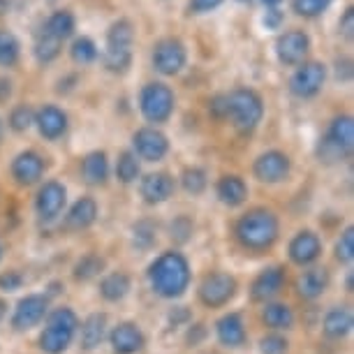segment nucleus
<instances>
[{"instance_id": "43", "label": "nucleus", "mask_w": 354, "mask_h": 354, "mask_svg": "<svg viewBox=\"0 0 354 354\" xmlns=\"http://www.w3.org/2000/svg\"><path fill=\"white\" fill-rule=\"evenodd\" d=\"M259 352L262 354H287L290 352V340L280 333H269L259 340Z\"/></svg>"}, {"instance_id": "37", "label": "nucleus", "mask_w": 354, "mask_h": 354, "mask_svg": "<svg viewBox=\"0 0 354 354\" xmlns=\"http://www.w3.org/2000/svg\"><path fill=\"white\" fill-rule=\"evenodd\" d=\"M142 174V167H139V158L132 151H123L118 153L116 158V178L125 185L135 183Z\"/></svg>"}, {"instance_id": "46", "label": "nucleus", "mask_w": 354, "mask_h": 354, "mask_svg": "<svg viewBox=\"0 0 354 354\" xmlns=\"http://www.w3.org/2000/svg\"><path fill=\"white\" fill-rule=\"evenodd\" d=\"M225 0H188V12L190 15H211V12H216L220 5H223Z\"/></svg>"}, {"instance_id": "44", "label": "nucleus", "mask_w": 354, "mask_h": 354, "mask_svg": "<svg viewBox=\"0 0 354 354\" xmlns=\"http://www.w3.org/2000/svg\"><path fill=\"white\" fill-rule=\"evenodd\" d=\"M192 230H195V225H192V220H190L188 216H178V218L171 223V227H169L171 239H174V241H178V243L190 241Z\"/></svg>"}, {"instance_id": "11", "label": "nucleus", "mask_w": 354, "mask_h": 354, "mask_svg": "<svg viewBox=\"0 0 354 354\" xmlns=\"http://www.w3.org/2000/svg\"><path fill=\"white\" fill-rule=\"evenodd\" d=\"M132 153L144 162H160L169 153V139L153 125H144L132 135Z\"/></svg>"}, {"instance_id": "45", "label": "nucleus", "mask_w": 354, "mask_h": 354, "mask_svg": "<svg viewBox=\"0 0 354 354\" xmlns=\"http://www.w3.org/2000/svg\"><path fill=\"white\" fill-rule=\"evenodd\" d=\"M259 24H262L264 30H280L285 26V12L280 8H273V10H264L262 19H259Z\"/></svg>"}, {"instance_id": "31", "label": "nucleus", "mask_w": 354, "mask_h": 354, "mask_svg": "<svg viewBox=\"0 0 354 354\" xmlns=\"http://www.w3.org/2000/svg\"><path fill=\"white\" fill-rule=\"evenodd\" d=\"M61 53H63V42L53 39L49 32H44L42 28L35 32V42H32V56H35V61L39 65L53 63L58 56H61Z\"/></svg>"}, {"instance_id": "54", "label": "nucleus", "mask_w": 354, "mask_h": 354, "mask_svg": "<svg viewBox=\"0 0 354 354\" xmlns=\"http://www.w3.org/2000/svg\"><path fill=\"white\" fill-rule=\"evenodd\" d=\"M0 259H3V245H0Z\"/></svg>"}, {"instance_id": "39", "label": "nucleus", "mask_w": 354, "mask_h": 354, "mask_svg": "<svg viewBox=\"0 0 354 354\" xmlns=\"http://www.w3.org/2000/svg\"><path fill=\"white\" fill-rule=\"evenodd\" d=\"M181 185L188 195H202L209 188V174L202 167H185L181 174Z\"/></svg>"}, {"instance_id": "47", "label": "nucleus", "mask_w": 354, "mask_h": 354, "mask_svg": "<svg viewBox=\"0 0 354 354\" xmlns=\"http://www.w3.org/2000/svg\"><path fill=\"white\" fill-rule=\"evenodd\" d=\"M21 285H24V276L17 269L0 273V290L3 292H17L21 290Z\"/></svg>"}, {"instance_id": "15", "label": "nucleus", "mask_w": 354, "mask_h": 354, "mask_svg": "<svg viewBox=\"0 0 354 354\" xmlns=\"http://www.w3.org/2000/svg\"><path fill=\"white\" fill-rule=\"evenodd\" d=\"M44 169H46L44 158L32 149L17 153L10 165L12 178H15L19 185H35L39 178L44 176Z\"/></svg>"}, {"instance_id": "5", "label": "nucleus", "mask_w": 354, "mask_h": 354, "mask_svg": "<svg viewBox=\"0 0 354 354\" xmlns=\"http://www.w3.org/2000/svg\"><path fill=\"white\" fill-rule=\"evenodd\" d=\"M176 109V95H174L171 86L165 82H149L139 91V111H142L144 121L156 125L167 123L174 116Z\"/></svg>"}, {"instance_id": "42", "label": "nucleus", "mask_w": 354, "mask_h": 354, "mask_svg": "<svg viewBox=\"0 0 354 354\" xmlns=\"http://www.w3.org/2000/svg\"><path fill=\"white\" fill-rule=\"evenodd\" d=\"M336 259L340 264H352V259H354V230L352 227H347L336 241Z\"/></svg>"}, {"instance_id": "2", "label": "nucleus", "mask_w": 354, "mask_h": 354, "mask_svg": "<svg viewBox=\"0 0 354 354\" xmlns=\"http://www.w3.org/2000/svg\"><path fill=\"white\" fill-rule=\"evenodd\" d=\"M234 234H236V241L241 243L245 250L262 252V250H269L271 245L278 241L280 223L273 211L252 209L236 220Z\"/></svg>"}, {"instance_id": "52", "label": "nucleus", "mask_w": 354, "mask_h": 354, "mask_svg": "<svg viewBox=\"0 0 354 354\" xmlns=\"http://www.w3.org/2000/svg\"><path fill=\"white\" fill-rule=\"evenodd\" d=\"M5 135V123H3V118H0V139H3Z\"/></svg>"}, {"instance_id": "36", "label": "nucleus", "mask_w": 354, "mask_h": 354, "mask_svg": "<svg viewBox=\"0 0 354 354\" xmlns=\"http://www.w3.org/2000/svg\"><path fill=\"white\" fill-rule=\"evenodd\" d=\"M102 271H104V257L95 255V252H88V255H84L75 264L72 276H75V280H79V283H88V280L97 278Z\"/></svg>"}, {"instance_id": "14", "label": "nucleus", "mask_w": 354, "mask_h": 354, "mask_svg": "<svg viewBox=\"0 0 354 354\" xmlns=\"http://www.w3.org/2000/svg\"><path fill=\"white\" fill-rule=\"evenodd\" d=\"M35 128L39 137H44L46 142H58L65 137V132L70 128V118L61 106L56 104H42L35 111Z\"/></svg>"}, {"instance_id": "22", "label": "nucleus", "mask_w": 354, "mask_h": 354, "mask_svg": "<svg viewBox=\"0 0 354 354\" xmlns=\"http://www.w3.org/2000/svg\"><path fill=\"white\" fill-rule=\"evenodd\" d=\"M216 336L225 347H241L248 340V331H245L243 317L239 313H227L218 319Z\"/></svg>"}, {"instance_id": "9", "label": "nucleus", "mask_w": 354, "mask_h": 354, "mask_svg": "<svg viewBox=\"0 0 354 354\" xmlns=\"http://www.w3.org/2000/svg\"><path fill=\"white\" fill-rule=\"evenodd\" d=\"M310 49H313V39L308 32L301 28L285 30L283 35H278L276 39V58L285 68H297V65L306 63Z\"/></svg>"}, {"instance_id": "49", "label": "nucleus", "mask_w": 354, "mask_h": 354, "mask_svg": "<svg viewBox=\"0 0 354 354\" xmlns=\"http://www.w3.org/2000/svg\"><path fill=\"white\" fill-rule=\"evenodd\" d=\"M15 95V82L10 77H0V104H8Z\"/></svg>"}, {"instance_id": "19", "label": "nucleus", "mask_w": 354, "mask_h": 354, "mask_svg": "<svg viewBox=\"0 0 354 354\" xmlns=\"http://www.w3.org/2000/svg\"><path fill=\"white\" fill-rule=\"evenodd\" d=\"M146 336L135 322L116 324L109 333V345L113 354H137L144 347Z\"/></svg>"}, {"instance_id": "13", "label": "nucleus", "mask_w": 354, "mask_h": 354, "mask_svg": "<svg viewBox=\"0 0 354 354\" xmlns=\"http://www.w3.org/2000/svg\"><path fill=\"white\" fill-rule=\"evenodd\" d=\"M65 204H68V188L58 181H46L35 195V213L44 223H51L61 216Z\"/></svg>"}, {"instance_id": "50", "label": "nucleus", "mask_w": 354, "mask_h": 354, "mask_svg": "<svg viewBox=\"0 0 354 354\" xmlns=\"http://www.w3.org/2000/svg\"><path fill=\"white\" fill-rule=\"evenodd\" d=\"M259 3H262L266 10H273V8H280V5H283L285 0H259Z\"/></svg>"}, {"instance_id": "28", "label": "nucleus", "mask_w": 354, "mask_h": 354, "mask_svg": "<svg viewBox=\"0 0 354 354\" xmlns=\"http://www.w3.org/2000/svg\"><path fill=\"white\" fill-rule=\"evenodd\" d=\"M130 290H132V280L128 273H123V271L106 273V276L100 280V297L109 304L123 301L130 294Z\"/></svg>"}, {"instance_id": "21", "label": "nucleus", "mask_w": 354, "mask_h": 354, "mask_svg": "<svg viewBox=\"0 0 354 354\" xmlns=\"http://www.w3.org/2000/svg\"><path fill=\"white\" fill-rule=\"evenodd\" d=\"M216 195L225 206L236 209V206H241L248 199V183L239 174H225L216 183Z\"/></svg>"}, {"instance_id": "26", "label": "nucleus", "mask_w": 354, "mask_h": 354, "mask_svg": "<svg viewBox=\"0 0 354 354\" xmlns=\"http://www.w3.org/2000/svg\"><path fill=\"white\" fill-rule=\"evenodd\" d=\"M352 324H354L352 310L347 308V306H333V308L326 310L324 322H322V331H324L326 338L343 340L347 333L352 331Z\"/></svg>"}, {"instance_id": "33", "label": "nucleus", "mask_w": 354, "mask_h": 354, "mask_svg": "<svg viewBox=\"0 0 354 354\" xmlns=\"http://www.w3.org/2000/svg\"><path fill=\"white\" fill-rule=\"evenodd\" d=\"M324 135L329 137L331 142H336L352 151L354 149V121H352L350 113H340V116L333 118Z\"/></svg>"}, {"instance_id": "12", "label": "nucleus", "mask_w": 354, "mask_h": 354, "mask_svg": "<svg viewBox=\"0 0 354 354\" xmlns=\"http://www.w3.org/2000/svg\"><path fill=\"white\" fill-rule=\"evenodd\" d=\"M46 315H49V297L46 294H28L17 304L15 313H12V326L17 331H28L42 322Z\"/></svg>"}, {"instance_id": "53", "label": "nucleus", "mask_w": 354, "mask_h": 354, "mask_svg": "<svg viewBox=\"0 0 354 354\" xmlns=\"http://www.w3.org/2000/svg\"><path fill=\"white\" fill-rule=\"evenodd\" d=\"M236 3H250V0H236Z\"/></svg>"}, {"instance_id": "6", "label": "nucleus", "mask_w": 354, "mask_h": 354, "mask_svg": "<svg viewBox=\"0 0 354 354\" xmlns=\"http://www.w3.org/2000/svg\"><path fill=\"white\" fill-rule=\"evenodd\" d=\"M151 65L158 75L162 77H176L181 75L188 65V46L181 37H162L153 44L151 51Z\"/></svg>"}, {"instance_id": "40", "label": "nucleus", "mask_w": 354, "mask_h": 354, "mask_svg": "<svg viewBox=\"0 0 354 354\" xmlns=\"http://www.w3.org/2000/svg\"><path fill=\"white\" fill-rule=\"evenodd\" d=\"M158 241V227L151 220H139L132 227V245L139 250H151Z\"/></svg>"}, {"instance_id": "27", "label": "nucleus", "mask_w": 354, "mask_h": 354, "mask_svg": "<svg viewBox=\"0 0 354 354\" xmlns=\"http://www.w3.org/2000/svg\"><path fill=\"white\" fill-rule=\"evenodd\" d=\"M82 178L88 185H104L109 178V158L104 151H91L82 160Z\"/></svg>"}, {"instance_id": "8", "label": "nucleus", "mask_w": 354, "mask_h": 354, "mask_svg": "<svg viewBox=\"0 0 354 354\" xmlns=\"http://www.w3.org/2000/svg\"><path fill=\"white\" fill-rule=\"evenodd\" d=\"M239 283L232 273L225 271H213L209 273L202 283H199V301H202L206 308H223L236 297Z\"/></svg>"}, {"instance_id": "20", "label": "nucleus", "mask_w": 354, "mask_h": 354, "mask_svg": "<svg viewBox=\"0 0 354 354\" xmlns=\"http://www.w3.org/2000/svg\"><path fill=\"white\" fill-rule=\"evenodd\" d=\"M329 283H331L329 269H324V266H310V269H306L301 276H299L297 294L304 301H315V299H319L329 290Z\"/></svg>"}, {"instance_id": "3", "label": "nucleus", "mask_w": 354, "mask_h": 354, "mask_svg": "<svg viewBox=\"0 0 354 354\" xmlns=\"http://www.w3.org/2000/svg\"><path fill=\"white\" fill-rule=\"evenodd\" d=\"M264 118V100L252 88H234L225 93V121L243 135L257 130Z\"/></svg>"}, {"instance_id": "24", "label": "nucleus", "mask_w": 354, "mask_h": 354, "mask_svg": "<svg viewBox=\"0 0 354 354\" xmlns=\"http://www.w3.org/2000/svg\"><path fill=\"white\" fill-rule=\"evenodd\" d=\"M137 39L135 24L128 17H121L109 24L104 32V49H118V51H132Z\"/></svg>"}, {"instance_id": "23", "label": "nucleus", "mask_w": 354, "mask_h": 354, "mask_svg": "<svg viewBox=\"0 0 354 354\" xmlns=\"http://www.w3.org/2000/svg\"><path fill=\"white\" fill-rule=\"evenodd\" d=\"M44 32H49L53 39H58V42H68V39L75 37L77 32V17L72 10H53L49 17L44 19V24L39 26Z\"/></svg>"}, {"instance_id": "35", "label": "nucleus", "mask_w": 354, "mask_h": 354, "mask_svg": "<svg viewBox=\"0 0 354 354\" xmlns=\"http://www.w3.org/2000/svg\"><path fill=\"white\" fill-rule=\"evenodd\" d=\"M315 156L322 165H340V162H345V160L352 158V151L336 144V142H331L326 135H322V139H319L317 146H315Z\"/></svg>"}, {"instance_id": "51", "label": "nucleus", "mask_w": 354, "mask_h": 354, "mask_svg": "<svg viewBox=\"0 0 354 354\" xmlns=\"http://www.w3.org/2000/svg\"><path fill=\"white\" fill-rule=\"evenodd\" d=\"M5 308H8V306H5L3 301H0V319H3V317H5Z\"/></svg>"}, {"instance_id": "38", "label": "nucleus", "mask_w": 354, "mask_h": 354, "mask_svg": "<svg viewBox=\"0 0 354 354\" xmlns=\"http://www.w3.org/2000/svg\"><path fill=\"white\" fill-rule=\"evenodd\" d=\"M35 125V109L30 104H15L8 116V128L12 132H28Z\"/></svg>"}, {"instance_id": "1", "label": "nucleus", "mask_w": 354, "mask_h": 354, "mask_svg": "<svg viewBox=\"0 0 354 354\" xmlns=\"http://www.w3.org/2000/svg\"><path fill=\"white\" fill-rule=\"evenodd\" d=\"M151 290L162 299L183 297L190 285V264L178 250H167L149 266Z\"/></svg>"}, {"instance_id": "41", "label": "nucleus", "mask_w": 354, "mask_h": 354, "mask_svg": "<svg viewBox=\"0 0 354 354\" xmlns=\"http://www.w3.org/2000/svg\"><path fill=\"white\" fill-rule=\"evenodd\" d=\"M331 3L333 0H292V10L304 19H317L331 8Z\"/></svg>"}, {"instance_id": "29", "label": "nucleus", "mask_w": 354, "mask_h": 354, "mask_svg": "<svg viewBox=\"0 0 354 354\" xmlns=\"http://www.w3.org/2000/svg\"><path fill=\"white\" fill-rule=\"evenodd\" d=\"M262 322L273 331H287L294 326V310L287 304L269 301L262 308Z\"/></svg>"}, {"instance_id": "7", "label": "nucleus", "mask_w": 354, "mask_h": 354, "mask_svg": "<svg viewBox=\"0 0 354 354\" xmlns=\"http://www.w3.org/2000/svg\"><path fill=\"white\" fill-rule=\"evenodd\" d=\"M326 77H329V68L319 61H306L297 65V70L290 77V93L299 100H310L322 93Z\"/></svg>"}, {"instance_id": "34", "label": "nucleus", "mask_w": 354, "mask_h": 354, "mask_svg": "<svg viewBox=\"0 0 354 354\" xmlns=\"http://www.w3.org/2000/svg\"><path fill=\"white\" fill-rule=\"evenodd\" d=\"M70 58L77 65H93L100 58V46L93 37L79 35L70 44Z\"/></svg>"}, {"instance_id": "30", "label": "nucleus", "mask_w": 354, "mask_h": 354, "mask_svg": "<svg viewBox=\"0 0 354 354\" xmlns=\"http://www.w3.org/2000/svg\"><path fill=\"white\" fill-rule=\"evenodd\" d=\"M82 329V347L84 350H95L106 336V315L102 313H93L84 319V324H79Z\"/></svg>"}, {"instance_id": "48", "label": "nucleus", "mask_w": 354, "mask_h": 354, "mask_svg": "<svg viewBox=\"0 0 354 354\" xmlns=\"http://www.w3.org/2000/svg\"><path fill=\"white\" fill-rule=\"evenodd\" d=\"M338 30L345 39H352L354 35V10L352 8H347L343 12V17L338 19Z\"/></svg>"}, {"instance_id": "17", "label": "nucleus", "mask_w": 354, "mask_h": 354, "mask_svg": "<svg viewBox=\"0 0 354 354\" xmlns=\"http://www.w3.org/2000/svg\"><path fill=\"white\" fill-rule=\"evenodd\" d=\"M285 269L283 266H269L250 285V299L257 304H269L273 297H278L285 287Z\"/></svg>"}, {"instance_id": "32", "label": "nucleus", "mask_w": 354, "mask_h": 354, "mask_svg": "<svg viewBox=\"0 0 354 354\" xmlns=\"http://www.w3.org/2000/svg\"><path fill=\"white\" fill-rule=\"evenodd\" d=\"M21 61V39L8 28H0V68H17Z\"/></svg>"}, {"instance_id": "4", "label": "nucleus", "mask_w": 354, "mask_h": 354, "mask_svg": "<svg viewBox=\"0 0 354 354\" xmlns=\"http://www.w3.org/2000/svg\"><path fill=\"white\" fill-rule=\"evenodd\" d=\"M79 331V317L77 313L61 306L46 315V326L39 333V350L46 354H63L72 345Z\"/></svg>"}, {"instance_id": "18", "label": "nucleus", "mask_w": 354, "mask_h": 354, "mask_svg": "<svg viewBox=\"0 0 354 354\" xmlns=\"http://www.w3.org/2000/svg\"><path fill=\"white\" fill-rule=\"evenodd\" d=\"M319 255H322V241L315 232L301 230L297 236L290 241V259L299 266H310L315 264Z\"/></svg>"}, {"instance_id": "10", "label": "nucleus", "mask_w": 354, "mask_h": 354, "mask_svg": "<svg viewBox=\"0 0 354 354\" xmlns=\"http://www.w3.org/2000/svg\"><path fill=\"white\" fill-rule=\"evenodd\" d=\"M252 174H255V178L259 183H266V185L283 183L292 174V160L287 153L278 149L264 151V153H259L255 158V162H252Z\"/></svg>"}, {"instance_id": "16", "label": "nucleus", "mask_w": 354, "mask_h": 354, "mask_svg": "<svg viewBox=\"0 0 354 354\" xmlns=\"http://www.w3.org/2000/svg\"><path fill=\"white\" fill-rule=\"evenodd\" d=\"M174 190H176V181H174V176H169L167 171H153L139 178L142 199L151 206L165 204L167 199L174 195Z\"/></svg>"}, {"instance_id": "25", "label": "nucleus", "mask_w": 354, "mask_h": 354, "mask_svg": "<svg viewBox=\"0 0 354 354\" xmlns=\"http://www.w3.org/2000/svg\"><path fill=\"white\" fill-rule=\"evenodd\" d=\"M97 202L93 197H82L70 206L68 216H65V227L72 232H84L97 220Z\"/></svg>"}]
</instances>
